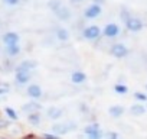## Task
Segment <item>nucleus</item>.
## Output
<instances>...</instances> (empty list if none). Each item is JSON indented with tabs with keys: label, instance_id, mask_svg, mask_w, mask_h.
<instances>
[{
	"label": "nucleus",
	"instance_id": "nucleus-1",
	"mask_svg": "<svg viewBox=\"0 0 147 139\" xmlns=\"http://www.w3.org/2000/svg\"><path fill=\"white\" fill-rule=\"evenodd\" d=\"M78 129V123L75 120H68V122H55L51 126V133L55 136H65L72 130Z\"/></svg>",
	"mask_w": 147,
	"mask_h": 139
},
{
	"label": "nucleus",
	"instance_id": "nucleus-2",
	"mask_svg": "<svg viewBox=\"0 0 147 139\" xmlns=\"http://www.w3.org/2000/svg\"><path fill=\"white\" fill-rule=\"evenodd\" d=\"M33 77V73L30 70H26V68H22L20 65H16L15 67V83L16 86L19 87H25L30 83Z\"/></svg>",
	"mask_w": 147,
	"mask_h": 139
},
{
	"label": "nucleus",
	"instance_id": "nucleus-3",
	"mask_svg": "<svg viewBox=\"0 0 147 139\" xmlns=\"http://www.w3.org/2000/svg\"><path fill=\"white\" fill-rule=\"evenodd\" d=\"M101 35H102V31L97 25H88L82 31V38L88 42H97L101 38Z\"/></svg>",
	"mask_w": 147,
	"mask_h": 139
},
{
	"label": "nucleus",
	"instance_id": "nucleus-4",
	"mask_svg": "<svg viewBox=\"0 0 147 139\" xmlns=\"http://www.w3.org/2000/svg\"><path fill=\"white\" fill-rule=\"evenodd\" d=\"M26 96L30 97V100H40L43 97V90L42 87L38 84V83H32V84H28L26 86Z\"/></svg>",
	"mask_w": 147,
	"mask_h": 139
},
{
	"label": "nucleus",
	"instance_id": "nucleus-5",
	"mask_svg": "<svg viewBox=\"0 0 147 139\" xmlns=\"http://www.w3.org/2000/svg\"><path fill=\"white\" fill-rule=\"evenodd\" d=\"M110 52H111V55H113L114 58L123 59V58H125V57L128 55V48H127V45H124V44H121V42H117V44H113V45H111Z\"/></svg>",
	"mask_w": 147,
	"mask_h": 139
},
{
	"label": "nucleus",
	"instance_id": "nucleus-6",
	"mask_svg": "<svg viewBox=\"0 0 147 139\" xmlns=\"http://www.w3.org/2000/svg\"><path fill=\"white\" fill-rule=\"evenodd\" d=\"M120 26L117 25V23H107L105 26H104V29H102V35L107 38V39H115V38H118V35H120Z\"/></svg>",
	"mask_w": 147,
	"mask_h": 139
},
{
	"label": "nucleus",
	"instance_id": "nucleus-7",
	"mask_svg": "<svg viewBox=\"0 0 147 139\" xmlns=\"http://www.w3.org/2000/svg\"><path fill=\"white\" fill-rule=\"evenodd\" d=\"M101 13H102V6L95 5V3H91V5L84 10V18L92 20V19H97Z\"/></svg>",
	"mask_w": 147,
	"mask_h": 139
},
{
	"label": "nucleus",
	"instance_id": "nucleus-8",
	"mask_svg": "<svg viewBox=\"0 0 147 139\" xmlns=\"http://www.w3.org/2000/svg\"><path fill=\"white\" fill-rule=\"evenodd\" d=\"M125 29L130 31V32H140L143 28H144V23L140 18H136V16H131L125 23Z\"/></svg>",
	"mask_w": 147,
	"mask_h": 139
},
{
	"label": "nucleus",
	"instance_id": "nucleus-9",
	"mask_svg": "<svg viewBox=\"0 0 147 139\" xmlns=\"http://www.w3.org/2000/svg\"><path fill=\"white\" fill-rule=\"evenodd\" d=\"M2 42L5 44V46L16 45V44L20 42V36H19L18 32H12V31H9V32H5V33L2 35Z\"/></svg>",
	"mask_w": 147,
	"mask_h": 139
},
{
	"label": "nucleus",
	"instance_id": "nucleus-10",
	"mask_svg": "<svg viewBox=\"0 0 147 139\" xmlns=\"http://www.w3.org/2000/svg\"><path fill=\"white\" fill-rule=\"evenodd\" d=\"M42 110V104L39 102H35V100H30L28 103H25L22 106V112L26 113V114H30V113H40Z\"/></svg>",
	"mask_w": 147,
	"mask_h": 139
},
{
	"label": "nucleus",
	"instance_id": "nucleus-11",
	"mask_svg": "<svg viewBox=\"0 0 147 139\" xmlns=\"http://www.w3.org/2000/svg\"><path fill=\"white\" fill-rule=\"evenodd\" d=\"M87 81V74L81 70H75V71L71 73V83L75 84V86H81V84H85Z\"/></svg>",
	"mask_w": 147,
	"mask_h": 139
},
{
	"label": "nucleus",
	"instance_id": "nucleus-12",
	"mask_svg": "<svg viewBox=\"0 0 147 139\" xmlns=\"http://www.w3.org/2000/svg\"><path fill=\"white\" fill-rule=\"evenodd\" d=\"M46 116H48V119H51L53 122H58L63 116V109L56 107V106H51V107L46 109Z\"/></svg>",
	"mask_w": 147,
	"mask_h": 139
},
{
	"label": "nucleus",
	"instance_id": "nucleus-13",
	"mask_svg": "<svg viewBox=\"0 0 147 139\" xmlns=\"http://www.w3.org/2000/svg\"><path fill=\"white\" fill-rule=\"evenodd\" d=\"M55 38L58 41H61V42H68L69 38H71V33H69V31L66 28L58 26V28H55Z\"/></svg>",
	"mask_w": 147,
	"mask_h": 139
},
{
	"label": "nucleus",
	"instance_id": "nucleus-14",
	"mask_svg": "<svg viewBox=\"0 0 147 139\" xmlns=\"http://www.w3.org/2000/svg\"><path fill=\"white\" fill-rule=\"evenodd\" d=\"M53 13H55V16H56L61 22H66V20H69L71 16H72V15H71V10H69L66 6H63V5H62L56 12H53Z\"/></svg>",
	"mask_w": 147,
	"mask_h": 139
},
{
	"label": "nucleus",
	"instance_id": "nucleus-15",
	"mask_svg": "<svg viewBox=\"0 0 147 139\" xmlns=\"http://www.w3.org/2000/svg\"><path fill=\"white\" fill-rule=\"evenodd\" d=\"M20 52H22V46H20V44L5 46V54H6L9 58H15V57H18Z\"/></svg>",
	"mask_w": 147,
	"mask_h": 139
},
{
	"label": "nucleus",
	"instance_id": "nucleus-16",
	"mask_svg": "<svg viewBox=\"0 0 147 139\" xmlns=\"http://www.w3.org/2000/svg\"><path fill=\"white\" fill-rule=\"evenodd\" d=\"M146 112H147V107L143 103H134L130 106V113L133 116H143L146 114Z\"/></svg>",
	"mask_w": 147,
	"mask_h": 139
},
{
	"label": "nucleus",
	"instance_id": "nucleus-17",
	"mask_svg": "<svg viewBox=\"0 0 147 139\" xmlns=\"http://www.w3.org/2000/svg\"><path fill=\"white\" fill-rule=\"evenodd\" d=\"M124 112H125V109H124L123 106H120V104H114V106H110V107H108V114H110L113 119L121 117V116L124 114Z\"/></svg>",
	"mask_w": 147,
	"mask_h": 139
},
{
	"label": "nucleus",
	"instance_id": "nucleus-18",
	"mask_svg": "<svg viewBox=\"0 0 147 139\" xmlns=\"http://www.w3.org/2000/svg\"><path fill=\"white\" fill-rule=\"evenodd\" d=\"M26 120H28L29 125L36 127V126H39L42 123V116H40V113H30V114H28Z\"/></svg>",
	"mask_w": 147,
	"mask_h": 139
},
{
	"label": "nucleus",
	"instance_id": "nucleus-19",
	"mask_svg": "<svg viewBox=\"0 0 147 139\" xmlns=\"http://www.w3.org/2000/svg\"><path fill=\"white\" fill-rule=\"evenodd\" d=\"M18 65H20L22 68H26V70H30V71H33V70L38 67V62L35 59H23L20 61Z\"/></svg>",
	"mask_w": 147,
	"mask_h": 139
},
{
	"label": "nucleus",
	"instance_id": "nucleus-20",
	"mask_svg": "<svg viewBox=\"0 0 147 139\" xmlns=\"http://www.w3.org/2000/svg\"><path fill=\"white\" fill-rule=\"evenodd\" d=\"M98 129H101V126H100V123H98V122L88 123V125L84 127V135L87 136V135H90V133H92V132H95V130H98Z\"/></svg>",
	"mask_w": 147,
	"mask_h": 139
},
{
	"label": "nucleus",
	"instance_id": "nucleus-21",
	"mask_svg": "<svg viewBox=\"0 0 147 139\" xmlns=\"http://www.w3.org/2000/svg\"><path fill=\"white\" fill-rule=\"evenodd\" d=\"M113 90H114L117 94H120V96H124V94L128 93V87H127L125 84H123V83H117V84H114Z\"/></svg>",
	"mask_w": 147,
	"mask_h": 139
},
{
	"label": "nucleus",
	"instance_id": "nucleus-22",
	"mask_svg": "<svg viewBox=\"0 0 147 139\" xmlns=\"http://www.w3.org/2000/svg\"><path fill=\"white\" fill-rule=\"evenodd\" d=\"M5 113H6V116H7V119H9L10 122H18L19 116H18V112H16L15 109H12V107H5Z\"/></svg>",
	"mask_w": 147,
	"mask_h": 139
},
{
	"label": "nucleus",
	"instance_id": "nucleus-23",
	"mask_svg": "<svg viewBox=\"0 0 147 139\" xmlns=\"http://www.w3.org/2000/svg\"><path fill=\"white\" fill-rule=\"evenodd\" d=\"M104 136H105L104 130H102V129H98V130H95V132L87 135V139H104Z\"/></svg>",
	"mask_w": 147,
	"mask_h": 139
},
{
	"label": "nucleus",
	"instance_id": "nucleus-24",
	"mask_svg": "<svg viewBox=\"0 0 147 139\" xmlns=\"http://www.w3.org/2000/svg\"><path fill=\"white\" fill-rule=\"evenodd\" d=\"M61 6H62L61 0H49V2H48V7H49L52 12H56Z\"/></svg>",
	"mask_w": 147,
	"mask_h": 139
},
{
	"label": "nucleus",
	"instance_id": "nucleus-25",
	"mask_svg": "<svg viewBox=\"0 0 147 139\" xmlns=\"http://www.w3.org/2000/svg\"><path fill=\"white\" fill-rule=\"evenodd\" d=\"M133 97H134L138 103H144V102H147V94L140 93V91H136V93L133 94Z\"/></svg>",
	"mask_w": 147,
	"mask_h": 139
},
{
	"label": "nucleus",
	"instance_id": "nucleus-26",
	"mask_svg": "<svg viewBox=\"0 0 147 139\" xmlns=\"http://www.w3.org/2000/svg\"><path fill=\"white\" fill-rule=\"evenodd\" d=\"M10 126H12V122H10L9 119H3V117H0V129L6 130V129H9Z\"/></svg>",
	"mask_w": 147,
	"mask_h": 139
},
{
	"label": "nucleus",
	"instance_id": "nucleus-27",
	"mask_svg": "<svg viewBox=\"0 0 147 139\" xmlns=\"http://www.w3.org/2000/svg\"><path fill=\"white\" fill-rule=\"evenodd\" d=\"M120 16H121V20H123L124 23H125V22H127V20L131 18V15H130L128 9H125V7H123V9H121V15H120Z\"/></svg>",
	"mask_w": 147,
	"mask_h": 139
},
{
	"label": "nucleus",
	"instance_id": "nucleus-28",
	"mask_svg": "<svg viewBox=\"0 0 147 139\" xmlns=\"http://www.w3.org/2000/svg\"><path fill=\"white\" fill-rule=\"evenodd\" d=\"M3 3L6 6H9V7H15V6H18L20 3V0H3Z\"/></svg>",
	"mask_w": 147,
	"mask_h": 139
},
{
	"label": "nucleus",
	"instance_id": "nucleus-29",
	"mask_svg": "<svg viewBox=\"0 0 147 139\" xmlns=\"http://www.w3.org/2000/svg\"><path fill=\"white\" fill-rule=\"evenodd\" d=\"M105 136H107L108 139H123L118 132H108V133H105Z\"/></svg>",
	"mask_w": 147,
	"mask_h": 139
},
{
	"label": "nucleus",
	"instance_id": "nucleus-30",
	"mask_svg": "<svg viewBox=\"0 0 147 139\" xmlns=\"http://www.w3.org/2000/svg\"><path fill=\"white\" fill-rule=\"evenodd\" d=\"M9 90H10V87H9L7 84H5V86H0V97H5V96L9 93Z\"/></svg>",
	"mask_w": 147,
	"mask_h": 139
},
{
	"label": "nucleus",
	"instance_id": "nucleus-31",
	"mask_svg": "<svg viewBox=\"0 0 147 139\" xmlns=\"http://www.w3.org/2000/svg\"><path fill=\"white\" fill-rule=\"evenodd\" d=\"M42 139H59V136H55L52 133H43L42 135Z\"/></svg>",
	"mask_w": 147,
	"mask_h": 139
},
{
	"label": "nucleus",
	"instance_id": "nucleus-32",
	"mask_svg": "<svg viewBox=\"0 0 147 139\" xmlns=\"http://www.w3.org/2000/svg\"><path fill=\"white\" fill-rule=\"evenodd\" d=\"M80 112H82V113H87V112H88V107H87V104H85V103L80 104Z\"/></svg>",
	"mask_w": 147,
	"mask_h": 139
},
{
	"label": "nucleus",
	"instance_id": "nucleus-33",
	"mask_svg": "<svg viewBox=\"0 0 147 139\" xmlns=\"http://www.w3.org/2000/svg\"><path fill=\"white\" fill-rule=\"evenodd\" d=\"M92 3H95V5H100V6H102V5L105 3V0H92Z\"/></svg>",
	"mask_w": 147,
	"mask_h": 139
},
{
	"label": "nucleus",
	"instance_id": "nucleus-34",
	"mask_svg": "<svg viewBox=\"0 0 147 139\" xmlns=\"http://www.w3.org/2000/svg\"><path fill=\"white\" fill-rule=\"evenodd\" d=\"M71 2H74V3H81V2H84V0H71Z\"/></svg>",
	"mask_w": 147,
	"mask_h": 139
},
{
	"label": "nucleus",
	"instance_id": "nucleus-35",
	"mask_svg": "<svg viewBox=\"0 0 147 139\" xmlns=\"http://www.w3.org/2000/svg\"><path fill=\"white\" fill-rule=\"evenodd\" d=\"M0 139H7V138H2V136H0Z\"/></svg>",
	"mask_w": 147,
	"mask_h": 139
},
{
	"label": "nucleus",
	"instance_id": "nucleus-36",
	"mask_svg": "<svg viewBox=\"0 0 147 139\" xmlns=\"http://www.w3.org/2000/svg\"><path fill=\"white\" fill-rule=\"evenodd\" d=\"M146 90H147V84H146Z\"/></svg>",
	"mask_w": 147,
	"mask_h": 139
}]
</instances>
